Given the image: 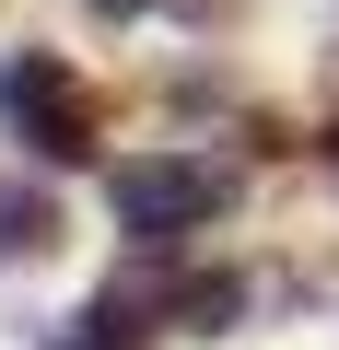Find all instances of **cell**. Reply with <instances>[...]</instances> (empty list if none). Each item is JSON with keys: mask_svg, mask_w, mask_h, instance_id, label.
I'll list each match as a JSON object with an SVG mask.
<instances>
[{"mask_svg": "<svg viewBox=\"0 0 339 350\" xmlns=\"http://www.w3.org/2000/svg\"><path fill=\"white\" fill-rule=\"evenodd\" d=\"M105 211H117V234H129V245L176 257L188 234H211V222L234 211V175H223L211 152H129V163L105 175Z\"/></svg>", "mask_w": 339, "mask_h": 350, "instance_id": "obj_1", "label": "cell"}, {"mask_svg": "<svg viewBox=\"0 0 339 350\" xmlns=\"http://www.w3.org/2000/svg\"><path fill=\"white\" fill-rule=\"evenodd\" d=\"M0 117H12V140H24L36 163H94V140H105V117H94V94H82V70H71L59 47H12Z\"/></svg>", "mask_w": 339, "mask_h": 350, "instance_id": "obj_2", "label": "cell"}, {"mask_svg": "<svg viewBox=\"0 0 339 350\" xmlns=\"http://www.w3.org/2000/svg\"><path fill=\"white\" fill-rule=\"evenodd\" d=\"M47 245H59V199L0 187V257H47Z\"/></svg>", "mask_w": 339, "mask_h": 350, "instance_id": "obj_3", "label": "cell"}, {"mask_svg": "<svg viewBox=\"0 0 339 350\" xmlns=\"http://www.w3.org/2000/svg\"><path fill=\"white\" fill-rule=\"evenodd\" d=\"M94 12H117V24H129V12H140V0H94Z\"/></svg>", "mask_w": 339, "mask_h": 350, "instance_id": "obj_4", "label": "cell"}, {"mask_svg": "<svg viewBox=\"0 0 339 350\" xmlns=\"http://www.w3.org/2000/svg\"><path fill=\"white\" fill-rule=\"evenodd\" d=\"M71 350H94V338H71Z\"/></svg>", "mask_w": 339, "mask_h": 350, "instance_id": "obj_5", "label": "cell"}, {"mask_svg": "<svg viewBox=\"0 0 339 350\" xmlns=\"http://www.w3.org/2000/svg\"><path fill=\"white\" fill-rule=\"evenodd\" d=\"M327 152H339V140H327Z\"/></svg>", "mask_w": 339, "mask_h": 350, "instance_id": "obj_6", "label": "cell"}]
</instances>
